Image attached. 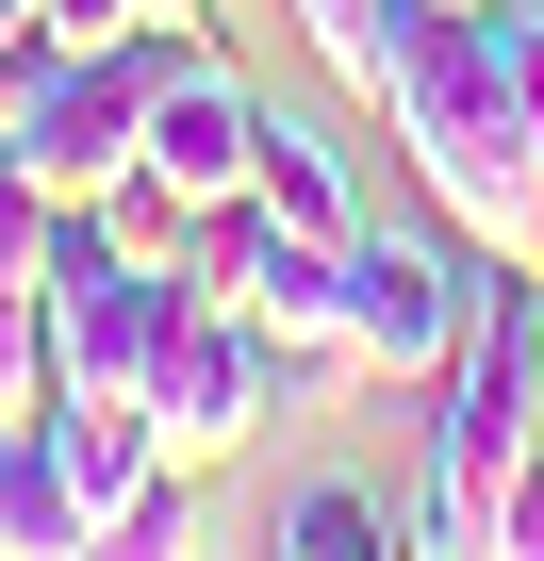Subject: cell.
<instances>
[{"label":"cell","instance_id":"1","mask_svg":"<svg viewBox=\"0 0 544 561\" xmlns=\"http://www.w3.org/2000/svg\"><path fill=\"white\" fill-rule=\"evenodd\" d=\"M380 133H396L413 198H429L462 248H495V264L544 248V133L511 116L478 18H413V34H396V67H380Z\"/></svg>","mask_w":544,"mask_h":561},{"label":"cell","instance_id":"9","mask_svg":"<svg viewBox=\"0 0 544 561\" xmlns=\"http://www.w3.org/2000/svg\"><path fill=\"white\" fill-rule=\"evenodd\" d=\"M264 561H396V495L380 479H298L281 528H264Z\"/></svg>","mask_w":544,"mask_h":561},{"label":"cell","instance_id":"10","mask_svg":"<svg viewBox=\"0 0 544 561\" xmlns=\"http://www.w3.org/2000/svg\"><path fill=\"white\" fill-rule=\"evenodd\" d=\"M413 18H429V0H298V34H314V67H331L347 100H380V67H396Z\"/></svg>","mask_w":544,"mask_h":561},{"label":"cell","instance_id":"12","mask_svg":"<svg viewBox=\"0 0 544 561\" xmlns=\"http://www.w3.org/2000/svg\"><path fill=\"white\" fill-rule=\"evenodd\" d=\"M83 561H198V479H182V462H165V479H149V495H116V512H100V528H83Z\"/></svg>","mask_w":544,"mask_h":561},{"label":"cell","instance_id":"21","mask_svg":"<svg viewBox=\"0 0 544 561\" xmlns=\"http://www.w3.org/2000/svg\"><path fill=\"white\" fill-rule=\"evenodd\" d=\"M429 18H495V0H429Z\"/></svg>","mask_w":544,"mask_h":561},{"label":"cell","instance_id":"4","mask_svg":"<svg viewBox=\"0 0 544 561\" xmlns=\"http://www.w3.org/2000/svg\"><path fill=\"white\" fill-rule=\"evenodd\" d=\"M34 298H50V364H67V380H149V364H165V331H182V280H165V264H132L100 215H67V231H50V280H34Z\"/></svg>","mask_w":544,"mask_h":561},{"label":"cell","instance_id":"20","mask_svg":"<svg viewBox=\"0 0 544 561\" xmlns=\"http://www.w3.org/2000/svg\"><path fill=\"white\" fill-rule=\"evenodd\" d=\"M18 34H34V0H0V50H18Z\"/></svg>","mask_w":544,"mask_h":561},{"label":"cell","instance_id":"18","mask_svg":"<svg viewBox=\"0 0 544 561\" xmlns=\"http://www.w3.org/2000/svg\"><path fill=\"white\" fill-rule=\"evenodd\" d=\"M495 561H544V446H528L511 495H495Z\"/></svg>","mask_w":544,"mask_h":561},{"label":"cell","instance_id":"3","mask_svg":"<svg viewBox=\"0 0 544 561\" xmlns=\"http://www.w3.org/2000/svg\"><path fill=\"white\" fill-rule=\"evenodd\" d=\"M132 397H149V430H165V462H182V479H215L264 413H314V380L264 347L231 298H182V331H165V364H149Z\"/></svg>","mask_w":544,"mask_h":561},{"label":"cell","instance_id":"2","mask_svg":"<svg viewBox=\"0 0 544 561\" xmlns=\"http://www.w3.org/2000/svg\"><path fill=\"white\" fill-rule=\"evenodd\" d=\"M478 298H495V248H462L445 215H396V231L363 215V231H347V364H363V380H413V397H429V380L478 347Z\"/></svg>","mask_w":544,"mask_h":561},{"label":"cell","instance_id":"13","mask_svg":"<svg viewBox=\"0 0 544 561\" xmlns=\"http://www.w3.org/2000/svg\"><path fill=\"white\" fill-rule=\"evenodd\" d=\"M67 397V364H50V298H34V280H0V430H34Z\"/></svg>","mask_w":544,"mask_h":561},{"label":"cell","instance_id":"23","mask_svg":"<svg viewBox=\"0 0 544 561\" xmlns=\"http://www.w3.org/2000/svg\"><path fill=\"white\" fill-rule=\"evenodd\" d=\"M528 264H544V248H528Z\"/></svg>","mask_w":544,"mask_h":561},{"label":"cell","instance_id":"7","mask_svg":"<svg viewBox=\"0 0 544 561\" xmlns=\"http://www.w3.org/2000/svg\"><path fill=\"white\" fill-rule=\"evenodd\" d=\"M247 198L264 215H298V231H363V182H347V133L331 116H298V100H264V165H247Z\"/></svg>","mask_w":544,"mask_h":561},{"label":"cell","instance_id":"22","mask_svg":"<svg viewBox=\"0 0 544 561\" xmlns=\"http://www.w3.org/2000/svg\"><path fill=\"white\" fill-rule=\"evenodd\" d=\"M0 165H18V149H0Z\"/></svg>","mask_w":544,"mask_h":561},{"label":"cell","instance_id":"14","mask_svg":"<svg viewBox=\"0 0 544 561\" xmlns=\"http://www.w3.org/2000/svg\"><path fill=\"white\" fill-rule=\"evenodd\" d=\"M396 561H495V512H462V495H396Z\"/></svg>","mask_w":544,"mask_h":561},{"label":"cell","instance_id":"17","mask_svg":"<svg viewBox=\"0 0 544 561\" xmlns=\"http://www.w3.org/2000/svg\"><path fill=\"white\" fill-rule=\"evenodd\" d=\"M34 34L50 50H116V34H149V0H34Z\"/></svg>","mask_w":544,"mask_h":561},{"label":"cell","instance_id":"6","mask_svg":"<svg viewBox=\"0 0 544 561\" xmlns=\"http://www.w3.org/2000/svg\"><path fill=\"white\" fill-rule=\"evenodd\" d=\"M34 430H50V462H67V495H83V512H116V495H149V479H165V430H149V397H132V380H67Z\"/></svg>","mask_w":544,"mask_h":561},{"label":"cell","instance_id":"5","mask_svg":"<svg viewBox=\"0 0 544 561\" xmlns=\"http://www.w3.org/2000/svg\"><path fill=\"white\" fill-rule=\"evenodd\" d=\"M132 165H165L198 215L247 198V165H264V83L215 50V18H198V34H149V149H132Z\"/></svg>","mask_w":544,"mask_h":561},{"label":"cell","instance_id":"11","mask_svg":"<svg viewBox=\"0 0 544 561\" xmlns=\"http://www.w3.org/2000/svg\"><path fill=\"white\" fill-rule=\"evenodd\" d=\"M83 215H100V231H116L132 264H165V280H182V248H198V198H182L165 165H116V182H100Z\"/></svg>","mask_w":544,"mask_h":561},{"label":"cell","instance_id":"16","mask_svg":"<svg viewBox=\"0 0 544 561\" xmlns=\"http://www.w3.org/2000/svg\"><path fill=\"white\" fill-rule=\"evenodd\" d=\"M478 50H495V83H511V116L544 133V0H495V18H478Z\"/></svg>","mask_w":544,"mask_h":561},{"label":"cell","instance_id":"15","mask_svg":"<svg viewBox=\"0 0 544 561\" xmlns=\"http://www.w3.org/2000/svg\"><path fill=\"white\" fill-rule=\"evenodd\" d=\"M50 231H67V198L34 165H0V280H50Z\"/></svg>","mask_w":544,"mask_h":561},{"label":"cell","instance_id":"19","mask_svg":"<svg viewBox=\"0 0 544 561\" xmlns=\"http://www.w3.org/2000/svg\"><path fill=\"white\" fill-rule=\"evenodd\" d=\"M198 18H215V0H149V34H198Z\"/></svg>","mask_w":544,"mask_h":561},{"label":"cell","instance_id":"8","mask_svg":"<svg viewBox=\"0 0 544 561\" xmlns=\"http://www.w3.org/2000/svg\"><path fill=\"white\" fill-rule=\"evenodd\" d=\"M83 495H67V462H50V430H0V561H83Z\"/></svg>","mask_w":544,"mask_h":561}]
</instances>
